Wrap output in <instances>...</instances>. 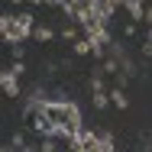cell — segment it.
Segmentation results:
<instances>
[{
	"mask_svg": "<svg viewBox=\"0 0 152 152\" xmlns=\"http://www.w3.org/2000/svg\"><path fill=\"white\" fill-rule=\"evenodd\" d=\"M42 113L49 117V123L55 126V136L65 139H78L81 136V110L71 100H39Z\"/></svg>",
	"mask_w": 152,
	"mask_h": 152,
	"instance_id": "1",
	"label": "cell"
},
{
	"mask_svg": "<svg viewBox=\"0 0 152 152\" xmlns=\"http://www.w3.org/2000/svg\"><path fill=\"white\" fill-rule=\"evenodd\" d=\"M29 32H36L29 13H23V16H3V20H0V36H3L7 42H13V45H20Z\"/></svg>",
	"mask_w": 152,
	"mask_h": 152,
	"instance_id": "2",
	"label": "cell"
},
{
	"mask_svg": "<svg viewBox=\"0 0 152 152\" xmlns=\"http://www.w3.org/2000/svg\"><path fill=\"white\" fill-rule=\"evenodd\" d=\"M75 152H113V139L110 136H97V133H81Z\"/></svg>",
	"mask_w": 152,
	"mask_h": 152,
	"instance_id": "3",
	"label": "cell"
},
{
	"mask_svg": "<svg viewBox=\"0 0 152 152\" xmlns=\"http://www.w3.org/2000/svg\"><path fill=\"white\" fill-rule=\"evenodd\" d=\"M91 91H94V107H97V110H104V107L110 104V91L104 88L100 75H94V78H91Z\"/></svg>",
	"mask_w": 152,
	"mask_h": 152,
	"instance_id": "4",
	"label": "cell"
},
{
	"mask_svg": "<svg viewBox=\"0 0 152 152\" xmlns=\"http://www.w3.org/2000/svg\"><path fill=\"white\" fill-rule=\"evenodd\" d=\"M0 84H3V91L10 94V97H16V94H20V81H16V75H13V71H3V75H0Z\"/></svg>",
	"mask_w": 152,
	"mask_h": 152,
	"instance_id": "5",
	"label": "cell"
},
{
	"mask_svg": "<svg viewBox=\"0 0 152 152\" xmlns=\"http://www.w3.org/2000/svg\"><path fill=\"white\" fill-rule=\"evenodd\" d=\"M110 100H113L120 110H126V107H129V97L123 94V88H113V91H110Z\"/></svg>",
	"mask_w": 152,
	"mask_h": 152,
	"instance_id": "6",
	"label": "cell"
},
{
	"mask_svg": "<svg viewBox=\"0 0 152 152\" xmlns=\"http://www.w3.org/2000/svg\"><path fill=\"white\" fill-rule=\"evenodd\" d=\"M146 10H149V7H142V3H136V0L126 3V13H129L133 20H146Z\"/></svg>",
	"mask_w": 152,
	"mask_h": 152,
	"instance_id": "7",
	"label": "cell"
},
{
	"mask_svg": "<svg viewBox=\"0 0 152 152\" xmlns=\"http://www.w3.org/2000/svg\"><path fill=\"white\" fill-rule=\"evenodd\" d=\"M91 52H94V42H91V39H88V36L75 42V55H91Z\"/></svg>",
	"mask_w": 152,
	"mask_h": 152,
	"instance_id": "8",
	"label": "cell"
},
{
	"mask_svg": "<svg viewBox=\"0 0 152 152\" xmlns=\"http://www.w3.org/2000/svg\"><path fill=\"white\" fill-rule=\"evenodd\" d=\"M32 36H36L39 42H49V39H52L55 32H52V26H36V32H32Z\"/></svg>",
	"mask_w": 152,
	"mask_h": 152,
	"instance_id": "9",
	"label": "cell"
},
{
	"mask_svg": "<svg viewBox=\"0 0 152 152\" xmlns=\"http://www.w3.org/2000/svg\"><path fill=\"white\" fill-rule=\"evenodd\" d=\"M61 39H68V42H78V29H75V23H65V26H61Z\"/></svg>",
	"mask_w": 152,
	"mask_h": 152,
	"instance_id": "10",
	"label": "cell"
},
{
	"mask_svg": "<svg viewBox=\"0 0 152 152\" xmlns=\"http://www.w3.org/2000/svg\"><path fill=\"white\" fill-rule=\"evenodd\" d=\"M142 55H152V42H146V45H142Z\"/></svg>",
	"mask_w": 152,
	"mask_h": 152,
	"instance_id": "11",
	"label": "cell"
},
{
	"mask_svg": "<svg viewBox=\"0 0 152 152\" xmlns=\"http://www.w3.org/2000/svg\"><path fill=\"white\" fill-rule=\"evenodd\" d=\"M146 23H149V26H152V7H149V10H146Z\"/></svg>",
	"mask_w": 152,
	"mask_h": 152,
	"instance_id": "12",
	"label": "cell"
},
{
	"mask_svg": "<svg viewBox=\"0 0 152 152\" xmlns=\"http://www.w3.org/2000/svg\"><path fill=\"white\" fill-rule=\"evenodd\" d=\"M146 42H152V26H149V39H146Z\"/></svg>",
	"mask_w": 152,
	"mask_h": 152,
	"instance_id": "13",
	"label": "cell"
},
{
	"mask_svg": "<svg viewBox=\"0 0 152 152\" xmlns=\"http://www.w3.org/2000/svg\"><path fill=\"white\" fill-rule=\"evenodd\" d=\"M3 152H10V149H3Z\"/></svg>",
	"mask_w": 152,
	"mask_h": 152,
	"instance_id": "14",
	"label": "cell"
}]
</instances>
